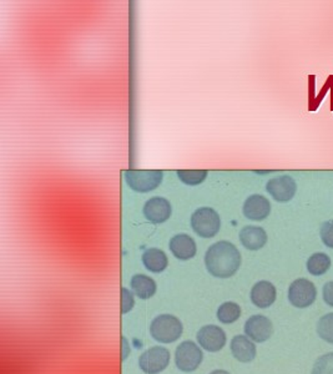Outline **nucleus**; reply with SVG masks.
<instances>
[{
	"instance_id": "nucleus-1",
	"label": "nucleus",
	"mask_w": 333,
	"mask_h": 374,
	"mask_svg": "<svg viewBox=\"0 0 333 374\" xmlns=\"http://www.w3.org/2000/svg\"><path fill=\"white\" fill-rule=\"evenodd\" d=\"M241 261V253L236 246L229 241H218L206 251V268L213 277L229 278L234 276L238 271Z\"/></svg>"
},
{
	"instance_id": "nucleus-2",
	"label": "nucleus",
	"mask_w": 333,
	"mask_h": 374,
	"mask_svg": "<svg viewBox=\"0 0 333 374\" xmlns=\"http://www.w3.org/2000/svg\"><path fill=\"white\" fill-rule=\"evenodd\" d=\"M182 323L173 315H160L150 324V333L155 341L160 343L176 342L182 335Z\"/></svg>"
},
{
	"instance_id": "nucleus-3",
	"label": "nucleus",
	"mask_w": 333,
	"mask_h": 374,
	"mask_svg": "<svg viewBox=\"0 0 333 374\" xmlns=\"http://www.w3.org/2000/svg\"><path fill=\"white\" fill-rule=\"evenodd\" d=\"M191 227L193 231L204 239H211L218 235L221 227L218 213L210 207L198 208L191 216Z\"/></svg>"
},
{
	"instance_id": "nucleus-4",
	"label": "nucleus",
	"mask_w": 333,
	"mask_h": 374,
	"mask_svg": "<svg viewBox=\"0 0 333 374\" xmlns=\"http://www.w3.org/2000/svg\"><path fill=\"white\" fill-rule=\"evenodd\" d=\"M128 186L136 193H149L159 186L164 177L159 170H128L124 173Z\"/></svg>"
},
{
	"instance_id": "nucleus-5",
	"label": "nucleus",
	"mask_w": 333,
	"mask_h": 374,
	"mask_svg": "<svg viewBox=\"0 0 333 374\" xmlns=\"http://www.w3.org/2000/svg\"><path fill=\"white\" fill-rule=\"evenodd\" d=\"M204 360V353L193 341H185L178 346L175 352L176 367L182 372H193L200 367Z\"/></svg>"
},
{
	"instance_id": "nucleus-6",
	"label": "nucleus",
	"mask_w": 333,
	"mask_h": 374,
	"mask_svg": "<svg viewBox=\"0 0 333 374\" xmlns=\"http://www.w3.org/2000/svg\"><path fill=\"white\" fill-rule=\"evenodd\" d=\"M170 363V351L165 347H151L139 358V367L144 373L158 374L165 371Z\"/></svg>"
},
{
	"instance_id": "nucleus-7",
	"label": "nucleus",
	"mask_w": 333,
	"mask_h": 374,
	"mask_svg": "<svg viewBox=\"0 0 333 374\" xmlns=\"http://www.w3.org/2000/svg\"><path fill=\"white\" fill-rule=\"evenodd\" d=\"M317 296L314 284L306 278H298L289 286V299L297 308H306L314 304Z\"/></svg>"
},
{
	"instance_id": "nucleus-8",
	"label": "nucleus",
	"mask_w": 333,
	"mask_h": 374,
	"mask_svg": "<svg viewBox=\"0 0 333 374\" xmlns=\"http://www.w3.org/2000/svg\"><path fill=\"white\" fill-rule=\"evenodd\" d=\"M266 190L277 202H289L295 197L297 185L289 175H281L271 179L266 185Z\"/></svg>"
},
{
	"instance_id": "nucleus-9",
	"label": "nucleus",
	"mask_w": 333,
	"mask_h": 374,
	"mask_svg": "<svg viewBox=\"0 0 333 374\" xmlns=\"http://www.w3.org/2000/svg\"><path fill=\"white\" fill-rule=\"evenodd\" d=\"M196 338H198V342H199L201 348L205 349L207 352H212V353L224 348L226 341H227L224 329L220 328L218 326H213V324H207V326H204L202 328H200Z\"/></svg>"
},
{
	"instance_id": "nucleus-10",
	"label": "nucleus",
	"mask_w": 333,
	"mask_h": 374,
	"mask_svg": "<svg viewBox=\"0 0 333 374\" xmlns=\"http://www.w3.org/2000/svg\"><path fill=\"white\" fill-rule=\"evenodd\" d=\"M274 333V326L267 317L256 315L247 319L245 324V335L254 342H266Z\"/></svg>"
},
{
	"instance_id": "nucleus-11",
	"label": "nucleus",
	"mask_w": 333,
	"mask_h": 374,
	"mask_svg": "<svg viewBox=\"0 0 333 374\" xmlns=\"http://www.w3.org/2000/svg\"><path fill=\"white\" fill-rule=\"evenodd\" d=\"M144 215L153 224H162L171 216V205L164 197H153L146 201Z\"/></svg>"
},
{
	"instance_id": "nucleus-12",
	"label": "nucleus",
	"mask_w": 333,
	"mask_h": 374,
	"mask_svg": "<svg viewBox=\"0 0 333 374\" xmlns=\"http://www.w3.org/2000/svg\"><path fill=\"white\" fill-rule=\"evenodd\" d=\"M271 213V204L263 195H251L244 204V215L251 221H263Z\"/></svg>"
},
{
	"instance_id": "nucleus-13",
	"label": "nucleus",
	"mask_w": 333,
	"mask_h": 374,
	"mask_svg": "<svg viewBox=\"0 0 333 374\" xmlns=\"http://www.w3.org/2000/svg\"><path fill=\"white\" fill-rule=\"evenodd\" d=\"M231 353L241 363H249L256 357V346L247 335H235L230 344Z\"/></svg>"
},
{
	"instance_id": "nucleus-14",
	"label": "nucleus",
	"mask_w": 333,
	"mask_h": 374,
	"mask_svg": "<svg viewBox=\"0 0 333 374\" xmlns=\"http://www.w3.org/2000/svg\"><path fill=\"white\" fill-rule=\"evenodd\" d=\"M276 287L269 281L257 282L251 290V301L258 308H267L276 301Z\"/></svg>"
},
{
	"instance_id": "nucleus-15",
	"label": "nucleus",
	"mask_w": 333,
	"mask_h": 374,
	"mask_svg": "<svg viewBox=\"0 0 333 374\" xmlns=\"http://www.w3.org/2000/svg\"><path fill=\"white\" fill-rule=\"evenodd\" d=\"M170 251L173 252V256L182 261H187L196 255V244L193 237L185 233L175 235L170 239Z\"/></svg>"
},
{
	"instance_id": "nucleus-16",
	"label": "nucleus",
	"mask_w": 333,
	"mask_h": 374,
	"mask_svg": "<svg viewBox=\"0 0 333 374\" xmlns=\"http://www.w3.org/2000/svg\"><path fill=\"white\" fill-rule=\"evenodd\" d=\"M238 237H240V241L244 247L251 251H257V250L263 248L267 242V233L263 227L245 226L240 231Z\"/></svg>"
},
{
	"instance_id": "nucleus-17",
	"label": "nucleus",
	"mask_w": 333,
	"mask_h": 374,
	"mask_svg": "<svg viewBox=\"0 0 333 374\" xmlns=\"http://www.w3.org/2000/svg\"><path fill=\"white\" fill-rule=\"evenodd\" d=\"M142 264L149 271L160 273L169 265V259L165 252L159 248H149L142 253Z\"/></svg>"
},
{
	"instance_id": "nucleus-18",
	"label": "nucleus",
	"mask_w": 333,
	"mask_h": 374,
	"mask_svg": "<svg viewBox=\"0 0 333 374\" xmlns=\"http://www.w3.org/2000/svg\"><path fill=\"white\" fill-rule=\"evenodd\" d=\"M130 286L140 299H149L156 293V282L145 275H134L130 281Z\"/></svg>"
},
{
	"instance_id": "nucleus-19",
	"label": "nucleus",
	"mask_w": 333,
	"mask_h": 374,
	"mask_svg": "<svg viewBox=\"0 0 333 374\" xmlns=\"http://www.w3.org/2000/svg\"><path fill=\"white\" fill-rule=\"evenodd\" d=\"M331 267V258L326 253H314L308 258L307 270L314 276H322L325 275Z\"/></svg>"
},
{
	"instance_id": "nucleus-20",
	"label": "nucleus",
	"mask_w": 333,
	"mask_h": 374,
	"mask_svg": "<svg viewBox=\"0 0 333 374\" xmlns=\"http://www.w3.org/2000/svg\"><path fill=\"white\" fill-rule=\"evenodd\" d=\"M241 317V307L235 302H225L218 307V319L224 324L236 322Z\"/></svg>"
},
{
	"instance_id": "nucleus-21",
	"label": "nucleus",
	"mask_w": 333,
	"mask_h": 374,
	"mask_svg": "<svg viewBox=\"0 0 333 374\" xmlns=\"http://www.w3.org/2000/svg\"><path fill=\"white\" fill-rule=\"evenodd\" d=\"M178 176L180 180L186 185L193 186V185H199L205 180L207 171L206 170H179Z\"/></svg>"
},
{
	"instance_id": "nucleus-22",
	"label": "nucleus",
	"mask_w": 333,
	"mask_h": 374,
	"mask_svg": "<svg viewBox=\"0 0 333 374\" xmlns=\"http://www.w3.org/2000/svg\"><path fill=\"white\" fill-rule=\"evenodd\" d=\"M317 333L323 341L333 344V313L321 318L317 324Z\"/></svg>"
},
{
	"instance_id": "nucleus-23",
	"label": "nucleus",
	"mask_w": 333,
	"mask_h": 374,
	"mask_svg": "<svg viewBox=\"0 0 333 374\" xmlns=\"http://www.w3.org/2000/svg\"><path fill=\"white\" fill-rule=\"evenodd\" d=\"M312 374H333V352L322 355L316 361Z\"/></svg>"
},
{
	"instance_id": "nucleus-24",
	"label": "nucleus",
	"mask_w": 333,
	"mask_h": 374,
	"mask_svg": "<svg viewBox=\"0 0 333 374\" xmlns=\"http://www.w3.org/2000/svg\"><path fill=\"white\" fill-rule=\"evenodd\" d=\"M321 239L327 247L333 248V219L326 221L321 227Z\"/></svg>"
},
{
	"instance_id": "nucleus-25",
	"label": "nucleus",
	"mask_w": 333,
	"mask_h": 374,
	"mask_svg": "<svg viewBox=\"0 0 333 374\" xmlns=\"http://www.w3.org/2000/svg\"><path fill=\"white\" fill-rule=\"evenodd\" d=\"M135 293L128 288H122V312L124 315L129 313L130 311L134 308L135 306Z\"/></svg>"
},
{
	"instance_id": "nucleus-26",
	"label": "nucleus",
	"mask_w": 333,
	"mask_h": 374,
	"mask_svg": "<svg viewBox=\"0 0 333 374\" xmlns=\"http://www.w3.org/2000/svg\"><path fill=\"white\" fill-rule=\"evenodd\" d=\"M323 299L328 306L333 307V281L323 286Z\"/></svg>"
},
{
	"instance_id": "nucleus-27",
	"label": "nucleus",
	"mask_w": 333,
	"mask_h": 374,
	"mask_svg": "<svg viewBox=\"0 0 333 374\" xmlns=\"http://www.w3.org/2000/svg\"><path fill=\"white\" fill-rule=\"evenodd\" d=\"M122 361H125L128 358L129 355H130V344H129L128 338L126 337H122Z\"/></svg>"
},
{
	"instance_id": "nucleus-28",
	"label": "nucleus",
	"mask_w": 333,
	"mask_h": 374,
	"mask_svg": "<svg viewBox=\"0 0 333 374\" xmlns=\"http://www.w3.org/2000/svg\"><path fill=\"white\" fill-rule=\"evenodd\" d=\"M210 374H230L227 371H224V369H216V371H212Z\"/></svg>"
},
{
	"instance_id": "nucleus-29",
	"label": "nucleus",
	"mask_w": 333,
	"mask_h": 374,
	"mask_svg": "<svg viewBox=\"0 0 333 374\" xmlns=\"http://www.w3.org/2000/svg\"><path fill=\"white\" fill-rule=\"evenodd\" d=\"M257 174H269V171H256Z\"/></svg>"
}]
</instances>
